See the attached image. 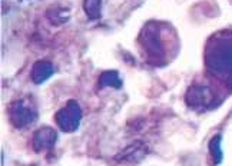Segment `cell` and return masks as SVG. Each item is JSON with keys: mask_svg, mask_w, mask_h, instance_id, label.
<instances>
[{"mask_svg": "<svg viewBox=\"0 0 232 166\" xmlns=\"http://www.w3.org/2000/svg\"><path fill=\"white\" fill-rule=\"evenodd\" d=\"M208 70L215 76L232 82V36H214L206 47Z\"/></svg>", "mask_w": 232, "mask_h": 166, "instance_id": "1", "label": "cell"}, {"mask_svg": "<svg viewBox=\"0 0 232 166\" xmlns=\"http://www.w3.org/2000/svg\"><path fill=\"white\" fill-rule=\"evenodd\" d=\"M56 122L65 132L76 130L80 122V108L76 102H69L63 109H60L56 115Z\"/></svg>", "mask_w": 232, "mask_h": 166, "instance_id": "2", "label": "cell"}, {"mask_svg": "<svg viewBox=\"0 0 232 166\" xmlns=\"http://www.w3.org/2000/svg\"><path fill=\"white\" fill-rule=\"evenodd\" d=\"M186 102L189 106L198 109V108H206L214 103V93L211 89H208L201 85L192 86L186 93Z\"/></svg>", "mask_w": 232, "mask_h": 166, "instance_id": "3", "label": "cell"}, {"mask_svg": "<svg viewBox=\"0 0 232 166\" xmlns=\"http://www.w3.org/2000/svg\"><path fill=\"white\" fill-rule=\"evenodd\" d=\"M33 112L23 102H14L10 109V121L16 124V128H23L33 121Z\"/></svg>", "mask_w": 232, "mask_h": 166, "instance_id": "4", "label": "cell"}, {"mask_svg": "<svg viewBox=\"0 0 232 166\" xmlns=\"http://www.w3.org/2000/svg\"><path fill=\"white\" fill-rule=\"evenodd\" d=\"M54 142H56V132L50 128H45L36 132L33 139V145L36 148V150H42L46 149V148H52Z\"/></svg>", "mask_w": 232, "mask_h": 166, "instance_id": "5", "label": "cell"}, {"mask_svg": "<svg viewBox=\"0 0 232 166\" xmlns=\"http://www.w3.org/2000/svg\"><path fill=\"white\" fill-rule=\"evenodd\" d=\"M53 73V67L52 65L47 62H38L33 66V70H32V77H33L34 83H42L45 82L46 79H49Z\"/></svg>", "mask_w": 232, "mask_h": 166, "instance_id": "6", "label": "cell"}, {"mask_svg": "<svg viewBox=\"0 0 232 166\" xmlns=\"http://www.w3.org/2000/svg\"><path fill=\"white\" fill-rule=\"evenodd\" d=\"M100 4H102V0H85V10H86V14L90 19H96L99 17L100 14Z\"/></svg>", "mask_w": 232, "mask_h": 166, "instance_id": "7", "label": "cell"}, {"mask_svg": "<svg viewBox=\"0 0 232 166\" xmlns=\"http://www.w3.org/2000/svg\"><path fill=\"white\" fill-rule=\"evenodd\" d=\"M221 136H214V139L209 143V149H211V155L214 158V162L219 163L222 160V152H221Z\"/></svg>", "mask_w": 232, "mask_h": 166, "instance_id": "8", "label": "cell"}]
</instances>
